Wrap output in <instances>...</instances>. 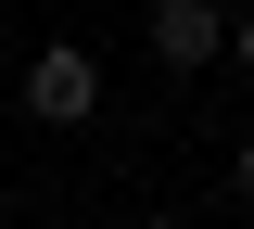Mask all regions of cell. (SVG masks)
I'll return each instance as SVG.
<instances>
[{
    "label": "cell",
    "mask_w": 254,
    "mask_h": 229,
    "mask_svg": "<svg viewBox=\"0 0 254 229\" xmlns=\"http://www.w3.org/2000/svg\"><path fill=\"white\" fill-rule=\"evenodd\" d=\"M216 51H229V13L216 0H153V64L165 76H203Z\"/></svg>",
    "instance_id": "cell-2"
},
{
    "label": "cell",
    "mask_w": 254,
    "mask_h": 229,
    "mask_svg": "<svg viewBox=\"0 0 254 229\" xmlns=\"http://www.w3.org/2000/svg\"><path fill=\"white\" fill-rule=\"evenodd\" d=\"M26 115H38V128H89V115H102V64L76 51V38L26 51Z\"/></svg>",
    "instance_id": "cell-1"
},
{
    "label": "cell",
    "mask_w": 254,
    "mask_h": 229,
    "mask_svg": "<svg viewBox=\"0 0 254 229\" xmlns=\"http://www.w3.org/2000/svg\"><path fill=\"white\" fill-rule=\"evenodd\" d=\"M229 64H242V76H254V13H242V26H229Z\"/></svg>",
    "instance_id": "cell-4"
},
{
    "label": "cell",
    "mask_w": 254,
    "mask_h": 229,
    "mask_svg": "<svg viewBox=\"0 0 254 229\" xmlns=\"http://www.w3.org/2000/svg\"><path fill=\"white\" fill-rule=\"evenodd\" d=\"M229 191H242V204H254V140H242V153H229Z\"/></svg>",
    "instance_id": "cell-3"
},
{
    "label": "cell",
    "mask_w": 254,
    "mask_h": 229,
    "mask_svg": "<svg viewBox=\"0 0 254 229\" xmlns=\"http://www.w3.org/2000/svg\"><path fill=\"white\" fill-rule=\"evenodd\" d=\"M140 229H190V217H140Z\"/></svg>",
    "instance_id": "cell-5"
}]
</instances>
